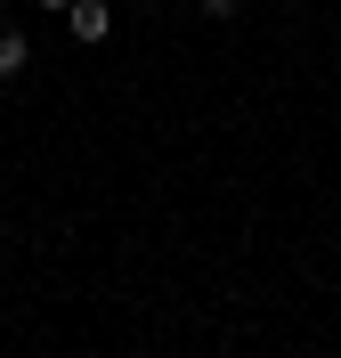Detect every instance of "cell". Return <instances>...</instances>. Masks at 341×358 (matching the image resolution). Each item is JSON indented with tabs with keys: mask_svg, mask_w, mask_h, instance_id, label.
<instances>
[{
	"mask_svg": "<svg viewBox=\"0 0 341 358\" xmlns=\"http://www.w3.org/2000/svg\"><path fill=\"white\" fill-rule=\"evenodd\" d=\"M66 24H73V41H82V49H98V41L114 33V8H106V0H73Z\"/></svg>",
	"mask_w": 341,
	"mask_h": 358,
	"instance_id": "cell-1",
	"label": "cell"
},
{
	"mask_svg": "<svg viewBox=\"0 0 341 358\" xmlns=\"http://www.w3.org/2000/svg\"><path fill=\"white\" fill-rule=\"evenodd\" d=\"M33 66V41H24V24H0V82H17Z\"/></svg>",
	"mask_w": 341,
	"mask_h": 358,
	"instance_id": "cell-2",
	"label": "cell"
},
{
	"mask_svg": "<svg viewBox=\"0 0 341 358\" xmlns=\"http://www.w3.org/2000/svg\"><path fill=\"white\" fill-rule=\"evenodd\" d=\"M195 8H204V17H236V8H244V0H195Z\"/></svg>",
	"mask_w": 341,
	"mask_h": 358,
	"instance_id": "cell-3",
	"label": "cell"
},
{
	"mask_svg": "<svg viewBox=\"0 0 341 358\" xmlns=\"http://www.w3.org/2000/svg\"><path fill=\"white\" fill-rule=\"evenodd\" d=\"M41 8H73V0H41Z\"/></svg>",
	"mask_w": 341,
	"mask_h": 358,
	"instance_id": "cell-4",
	"label": "cell"
}]
</instances>
